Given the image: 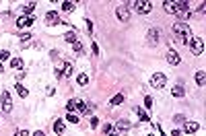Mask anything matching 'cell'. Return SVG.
Instances as JSON below:
<instances>
[{
  "label": "cell",
  "instance_id": "1",
  "mask_svg": "<svg viewBox=\"0 0 206 136\" xmlns=\"http://www.w3.org/2000/svg\"><path fill=\"white\" fill-rule=\"evenodd\" d=\"M163 8L165 13H171V15H186L188 8H190V2L188 0H165L163 2Z\"/></svg>",
  "mask_w": 206,
  "mask_h": 136
},
{
  "label": "cell",
  "instance_id": "2",
  "mask_svg": "<svg viewBox=\"0 0 206 136\" xmlns=\"http://www.w3.org/2000/svg\"><path fill=\"white\" fill-rule=\"evenodd\" d=\"M173 31H175V35L179 37V39H177L179 44H190L192 39H194L192 29H190V25H188V23H182V21H179V23H173Z\"/></svg>",
  "mask_w": 206,
  "mask_h": 136
},
{
  "label": "cell",
  "instance_id": "3",
  "mask_svg": "<svg viewBox=\"0 0 206 136\" xmlns=\"http://www.w3.org/2000/svg\"><path fill=\"white\" fill-rule=\"evenodd\" d=\"M128 8H134L136 13H140V15H148V13L152 10V4L147 2V0H134V2L128 4Z\"/></svg>",
  "mask_w": 206,
  "mask_h": 136
},
{
  "label": "cell",
  "instance_id": "4",
  "mask_svg": "<svg viewBox=\"0 0 206 136\" xmlns=\"http://www.w3.org/2000/svg\"><path fill=\"white\" fill-rule=\"evenodd\" d=\"M161 37H163V31L159 29V27H152V29H148V33H147V41L151 45H157Z\"/></svg>",
  "mask_w": 206,
  "mask_h": 136
},
{
  "label": "cell",
  "instance_id": "5",
  "mask_svg": "<svg viewBox=\"0 0 206 136\" xmlns=\"http://www.w3.org/2000/svg\"><path fill=\"white\" fill-rule=\"evenodd\" d=\"M165 83H167V76L163 72H155L151 76V87L152 89H163V87H165Z\"/></svg>",
  "mask_w": 206,
  "mask_h": 136
},
{
  "label": "cell",
  "instance_id": "6",
  "mask_svg": "<svg viewBox=\"0 0 206 136\" xmlns=\"http://www.w3.org/2000/svg\"><path fill=\"white\" fill-rule=\"evenodd\" d=\"M190 50H192L194 56H200V54L204 52V39H202V37H194L190 41Z\"/></svg>",
  "mask_w": 206,
  "mask_h": 136
},
{
  "label": "cell",
  "instance_id": "7",
  "mask_svg": "<svg viewBox=\"0 0 206 136\" xmlns=\"http://www.w3.org/2000/svg\"><path fill=\"white\" fill-rule=\"evenodd\" d=\"M45 23H48L49 27H56V25H62V19H60V15L56 10H48V13H45Z\"/></svg>",
  "mask_w": 206,
  "mask_h": 136
},
{
  "label": "cell",
  "instance_id": "8",
  "mask_svg": "<svg viewBox=\"0 0 206 136\" xmlns=\"http://www.w3.org/2000/svg\"><path fill=\"white\" fill-rule=\"evenodd\" d=\"M35 23V17L33 15H23L17 19V29H25V27H31Z\"/></svg>",
  "mask_w": 206,
  "mask_h": 136
},
{
  "label": "cell",
  "instance_id": "9",
  "mask_svg": "<svg viewBox=\"0 0 206 136\" xmlns=\"http://www.w3.org/2000/svg\"><path fill=\"white\" fill-rule=\"evenodd\" d=\"M116 15H118V19L122 21V23H128L130 21V8H128V4H122L116 8Z\"/></svg>",
  "mask_w": 206,
  "mask_h": 136
},
{
  "label": "cell",
  "instance_id": "10",
  "mask_svg": "<svg viewBox=\"0 0 206 136\" xmlns=\"http://www.w3.org/2000/svg\"><path fill=\"white\" fill-rule=\"evenodd\" d=\"M2 112L6 113L13 112V97H10L8 91H2Z\"/></svg>",
  "mask_w": 206,
  "mask_h": 136
},
{
  "label": "cell",
  "instance_id": "11",
  "mask_svg": "<svg viewBox=\"0 0 206 136\" xmlns=\"http://www.w3.org/2000/svg\"><path fill=\"white\" fill-rule=\"evenodd\" d=\"M167 62L171 64V66H177V64L182 62V56H179L175 50H169V52H167Z\"/></svg>",
  "mask_w": 206,
  "mask_h": 136
},
{
  "label": "cell",
  "instance_id": "12",
  "mask_svg": "<svg viewBox=\"0 0 206 136\" xmlns=\"http://www.w3.org/2000/svg\"><path fill=\"white\" fill-rule=\"evenodd\" d=\"M76 109H79L83 116H89V113L95 109V105H93V103H83V101H79V107H76Z\"/></svg>",
  "mask_w": 206,
  "mask_h": 136
},
{
  "label": "cell",
  "instance_id": "13",
  "mask_svg": "<svg viewBox=\"0 0 206 136\" xmlns=\"http://www.w3.org/2000/svg\"><path fill=\"white\" fill-rule=\"evenodd\" d=\"M198 128H200V124H198V122H186L183 130H186L188 134H194V132H198Z\"/></svg>",
  "mask_w": 206,
  "mask_h": 136
},
{
  "label": "cell",
  "instance_id": "14",
  "mask_svg": "<svg viewBox=\"0 0 206 136\" xmlns=\"http://www.w3.org/2000/svg\"><path fill=\"white\" fill-rule=\"evenodd\" d=\"M116 128H118V132H128L130 130V122L128 120H118L116 122Z\"/></svg>",
  "mask_w": 206,
  "mask_h": 136
},
{
  "label": "cell",
  "instance_id": "15",
  "mask_svg": "<svg viewBox=\"0 0 206 136\" xmlns=\"http://www.w3.org/2000/svg\"><path fill=\"white\" fill-rule=\"evenodd\" d=\"M171 95H173V97H183V95H186V89H183V85H175V87L171 89Z\"/></svg>",
  "mask_w": 206,
  "mask_h": 136
},
{
  "label": "cell",
  "instance_id": "16",
  "mask_svg": "<svg viewBox=\"0 0 206 136\" xmlns=\"http://www.w3.org/2000/svg\"><path fill=\"white\" fill-rule=\"evenodd\" d=\"M60 74L68 78L70 74H72V62H64V66H62V70H60Z\"/></svg>",
  "mask_w": 206,
  "mask_h": 136
},
{
  "label": "cell",
  "instance_id": "17",
  "mask_svg": "<svg viewBox=\"0 0 206 136\" xmlns=\"http://www.w3.org/2000/svg\"><path fill=\"white\" fill-rule=\"evenodd\" d=\"M64 41H66V44H76V41H79V39H76V33H74V31H66V33H64Z\"/></svg>",
  "mask_w": 206,
  "mask_h": 136
},
{
  "label": "cell",
  "instance_id": "18",
  "mask_svg": "<svg viewBox=\"0 0 206 136\" xmlns=\"http://www.w3.org/2000/svg\"><path fill=\"white\" fill-rule=\"evenodd\" d=\"M74 8H76V2H72V0H66V2H62V10H64V13H72Z\"/></svg>",
  "mask_w": 206,
  "mask_h": 136
},
{
  "label": "cell",
  "instance_id": "19",
  "mask_svg": "<svg viewBox=\"0 0 206 136\" xmlns=\"http://www.w3.org/2000/svg\"><path fill=\"white\" fill-rule=\"evenodd\" d=\"M196 83H198V87H204V85H206V74H204V70H198V72H196Z\"/></svg>",
  "mask_w": 206,
  "mask_h": 136
},
{
  "label": "cell",
  "instance_id": "20",
  "mask_svg": "<svg viewBox=\"0 0 206 136\" xmlns=\"http://www.w3.org/2000/svg\"><path fill=\"white\" fill-rule=\"evenodd\" d=\"M31 39H33V37H31L29 33L21 35V48H29V45H31Z\"/></svg>",
  "mask_w": 206,
  "mask_h": 136
},
{
  "label": "cell",
  "instance_id": "21",
  "mask_svg": "<svg viewBox=\"0 0 206 136\" xmlns=\"http://www.w3.org/2000/svg\"><path fill=\"white\" fill-rule=\"evenodd\" d=\"M76 107H79V99H70V101L66 103V112H68V113H72L74 109H76Z\"/></svg>",
  "mask_w": 206,
  "mask_h": 136
},
{
  "label": "cell",
  "instance_id": "22",
  "mask_svg": "<svg viewBox=\"0 0 206 136\" xmlns=\"http://www.w3.org/2000/svg\"><path fill=\"white\" fill-rule=\"evenodd\" d=\"M54 132H56L58 136L64 134V122H62V120H56V122H54Z\"/></svg>",
  "mask_w": 206,
  "mask_h": 136
},
{
  "label": "cell",
  "instance_id": "23",
  "mask_svg": "<svg viewBox=\"0 0 206 136\" xmlns=\"http://www.w3.org/2000/svg\"><path fill=\"white\" fill-rule=\"evenodd\" d=\"M35 6H37L35 2H25V4H23V13H25V15H31Z\"/></svg>",
  "mask_w": 206,
  "mask_h": 136
},
{
  "label": "cell",
  "instance_id": "24",
  "mask_svg": "<svg viewBox=\"0 0 206 136\" xmlns=\"http://www.w3.org/2000/svg\"><path fill=\"white\" fill-rule=\"evenodd\" d=\"M134 112L138 113V118H140V122H148V113L144 112V109H140V107H134Z\"/></svg>",
  "mask_w": 206,
  "mask_h": 136
},
{
  "label": "cell",
  "instance_id": "25",
  "mask_svg": "<svg viewBox=\"0 0 206 136\" xmlns=\"http://www.w3.org/2000/svg\"><path fill=\"white\" fill-rule=\"evenodd\" d=\"M17 93H19V97H23V99L27 97V95H29V91H27V89H25L21 83H17Z\"/></svg>",
  "mask_w": 206,
  "mask_h": 136
},
{
  "label": "cell",
  "instance_id": "26",
  "mask_svg": "<svg viewBox=\"0 0 206 136\" xmlns=\"http://www.w3.org/2000/svg\"><path fill=\"white\" fill-rule=\"evenodd\" d=\"M10 66L15 68V70H21V68H23V60H21V58H13V60H10Z\"/></svg>",
  "mask_w": 206,
  "mask_h": 136
},
{
  "label": "cell",
  "instance_id": "27",
  "mask_svg": "<svg viewBox=\"0 0 206 136\" xmlns=\"http://www.w3.org/2000/svg\"><path fill=\"white\" fill-rule=\"evenodd\" d=\"M76 83H79L80 87H85V85L89 83V76H87V74H85V72H80L79 76H76Z\"/></svg>",
  "mask_w": 206,
  "mask_h": 136
},
{
  "label": "cell",
  "instance_id": "28",
  "mask_svg": "<svg viewBox=\"0 0 206 136\" xmlns=\"http://www.w3.org/2000/svg\"><path fill=\"white\" fill-rule=\"evenodd\" d=\"M8 58H10V54L6 52V50H0V72H2V62L8 60Z\"/></svg>",
  "mask_w": 206,
  "mask_h": 136
},
{
  "label": "cell",
  "instance_id": "29",
  "mask_svg": "<svg viewBox=\"0 0 206 136\" xmlns=\"http://www.w3.org/2000/svg\"><path fill=\"white\" fill-rule=\"evenodd\" d=\"M122 101H124V95H116V97H111V101H109V105H120Z\"/></svg>",
  "mask_w": 206,
  "mask_h": 136
},
{
  "label": "cell",
  "instance_id": "30",
  "mask_svg": "<svg viewBox=\"0 0 206 136\" xmlns=\"http://www.w3.org/2000/svg\"><path fill=\"white\" fill-rule=\"evenodd\" d=\"M72 48H74V54H76V56H80V54H83V44H80V41L72 44Z\"/></svg>",
  "mask_w": 206,
  "mask_h": 136
},
{
  "label": "cell",
  "instance_id": "31",
  "mask_svg": "<svg viewBox=\"0 0 206 136\" xmlns=\"http://www.w3.org/2000/svg\"><path fill=\"white\" fill-rule=\"evenodd\" d=\"M66 122H70V124H79V116H74V113H68V116H66Z\"/></svg>",
  "mask_w": 206,
  "mask_h": 136
},
{
  "label": "cell",
  "instance_id": "32",
  "mask_svg": "<svg viewBox=\"0 0 206 136\" xmlns=\"http://www.w3.org/2000/svg\"><path fill=\"white\" fill-rule=\"evenodd\" d=\"M144 107H147L148 112H151V107H152V97H148V95L144 97Z\"/></svg>",
  "mask_w": 206,
  "mask_h": 136
},
{
  "label": "cell",
  "instance_id": "33",
  "mask_svg": "<svg viewBox=\"0 0 206 136\" xmlns=\"http://www.w3.org/2000/svg\"><path fill=\"white\" fill-rule=\"evenodd\" d=\"M85 25H87V31H89V33H93V21L85 19Z\"/></svg>",
  "mask_w": 206,
  "mask_h": 136
},
{
  "label": "cell",
  "instance_id": "34",
  "mask_svg": "<svg viewBox=\"0 0 206 136\" xmlns=\"http://www.w3.org/2000/svg\"><path fill=\"white\" fill-rule=\"evenodd\" d=\"M111 130H113V126H111V124H105V126H103V134H109Z\"/></svg>",
  "mask_w": 206,
  "mask_h": 136
},
{
  "label": "cell",
  "instance_id": "35",
  "mask_svg": "<svg viewBox=\"0 0 206 136\" xmlns=\"http://www.w3.org/2000/svg\"><path fill=\"white\" fill-rule=\"evenodd\" d=\"M97 126H99V118H91V128L95 130Z\"/></svg>",
  "mask_w": 206,
  "mask_h": 136
},
{
  "label": "cell",
  "instance_id": "36",
  "mask_svg": "<svg viewBox=\"0 0 206 136\" xmlns=\"http://www.w3.org/2000/svg\"><path fill=\"white\" fill-rule=\"evenodd\" d=\"M45 93L52 97V95H56V89H54V87H48V89H45Z\"/></svg>",
  "mask_w": 206,
  "mask_h": 136
},
{
  "label": "cell",
  "instance_id": "37",
  "mask_svg": "<svg viewBox=\"0 0 206 136\" xmlns=\"http://www.w3.org/2000/svg\"><path fill=\"white\" fill-rule=\"evenodd\" d=\"M23 76H25V72H21V70H19V72H17V74H15V78H17V83H19V81H23Z\"/></svg>",
  "mask_w": 206,
  "mask_h": 136
},
{
  "label": "cell",
  "instance_id": "38",
  "mask_svg": "<svg viewBox=\"0 0 206 136\" xmlns=\"http://www.w3.org/2000/svg\"><path fill=\"white\" fill-rule=\"evenodd\" d=\"M173 120H175V124H179V122H186V118H183V116H175Z\"/></svg>",
  "mask_w": 206,
  "mask_h": 136
},
{
  "label": "cell",
  "instance_id": "39",
  "mask_svg": "<svg viewBox=\"0 0 206 136\" xmlns=\"http://www.w3.org/2000/svg\"><path fill=\"white\" fill-rule=\"evenodd\" d=\"M107 136H122V132H118V130H111Z\"/></svg>",
  "mask_w": 206,
  "mask_h": 136
},
{
  "label": "cell",
  "instance_id": "40",
  "mask_svg": "<svg viewBox=\"0 0 206 136\" xmlns=\"http://www.w3.org/2000/svg\"><path fill=\"white\" fill-rule=\"evenodd\" d=\"M52 60H58V50H52Z\"/></svg>",
  "mask_w": 206,
  "mask_h": 136
},
{
  "label": "cell",
  "instance_id": "41",
  "mask_svg": "<svg viewBox=\"0 0 206 136\" xmlns=\"http://www.w3.org/2000/svg\"><path fill=\"white\" fill-rule=\"evenodd\" d=\"M93 54H95V56L99 54V45H97V44H93Z\"/></svg>",
  "mask_w": 206,
  "mask_h": 136
},
{
  "label": "cell",
  "instance_id": "42",
  "mask_svg": "<svg viewBox=\"0 0 206 136\" xmlns=\"http://www.w3.org/2000/svg\"><path fill=\"white\" fill-rule=\"evenodd\" d=\"M17 136H29V132H27V130H21V132H19Z\"/></svg>",
  "mask_w": 206,
  "mask_h": 136
},
{
  "label": "cell",
  "instance_id": "43",
  "mask_svg": "<svg viewBox=\"0 0 206 136\" xmlns=\"http://www.w3.org/2000/svg\"><path fill=\"white\" fill-rule=\"evenodd\" d=\"M33 136H45V134H44V132H39V130H37V132H33Z\"/></svg>",
  "mask_w": 206,
  "mask_h": 136
},
{
  "label": "cell",
  "instance_id": "44",
  "mask_svg": "<svg viewBox=\"0 0 206 136\" xmlns=\"http://www.w3.org/2000/svg\"><path fill=\"white\" fill-rule=\"evenodd\" d=\"M147 136H155V134H147Z\"/></svg>",
  "mask_w": 206,
  "mask_h": 136
}]
</instances>
